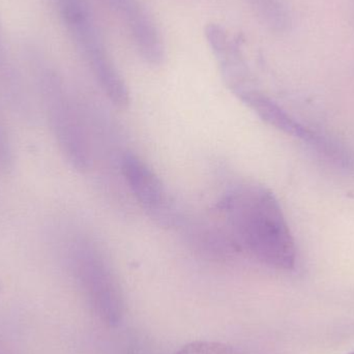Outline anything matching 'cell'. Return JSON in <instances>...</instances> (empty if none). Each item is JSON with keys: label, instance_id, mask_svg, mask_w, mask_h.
Listing matches in <instances>:
<instances>
[{"label": "cell", "instance_id": "6da1fadb", "mask_svg": "<svg viewBox=\"0 0 354 354\" xmlns=\"http://www.w3.org/2000/svg\"><path fill=\"white\" fill-rule=\"evenodd\" d=\"M223 228L237 252L279 270L297 263V247L274 194L259 183H241L225 194L218 205Z\"/></svg>", "mask_w": 354, "mask_h": 354}, {"label": "cell", "instance_id": "7a4b0ae2", "mask_svg": "<svg viewBox=\"0 0 354 354\" xmlns=\"http://www.w3.org/2000/svg\"><path fill=\"white\" fill-rule=\"evenodd\" d=\"M44 114L60 153L76 171L93 167V145L80 108L60 77L46 68L37 75Z\"/></svg>", "mask_w": 354, "mask_h": 354}, {"label": "cell", "instance_id": "3957f363", "mask_svg": "<svg viewBox=\"0 0 354 354\" xmlns=\"http://www.w3.org/2000/svg\"><path fill=\"white\" fill-rule=\"evenodd\" d=\"M60 16L97 84L115 107L130 104V91L104 45L87 0H55Z\"/></svg>", "mask_w": 354, "mask_h": 354}, {"label": "cell", "instance_id": "277c9868", "mask_svg": "<svg viewBox=\"0 0 354 354\" xmlns=\"http://www.w3.org/2000/svg\"><path fill=\"white\" fill-rule=\"evenodd\" d=\"M68 259L75 278L93 307L100 310L102 315L118 319L122 307V293L97 245L84 237H76L68 243Z\"/></svg>", "mask_w": 354, "mask_h": 354}, {"label": "cell", "instance_id": "5b68a950", "mask_svg": "<svg viewBox=\"0 0 354 354\" xmlns=\"http://www.w3.org/2000/svg\"><path fill=\"white\" fill-rule=\"evenodd\" d=\"M237 97L272 128L307 142L318 153L333 162H336L339 165L349 167L353 164L354 157L348 149L334 139L328 138L324 135L304 126L276 102L257 89L251 87Z\"/></svg>", "mask_w": 354, "mask_h": 354}, {"label": "cell", "instance_id": "8992f818", "mask_svg": "<svg viewBox=\"0 0 354 354\" xmlns=\"http://www.w3.org/2000/svg\"><path fill=\"white\" fill-rule=\"evenodd\" d=\"M122 178L141 209L160 226H176L178 216L174 199L158 174L134 153L120 159Z\"/></svg>", "mask_w": 354, "mask_h": 354}, {"label": "cell", "instance_id": "52a82bcc", "mask_svg": "<svg viewBox=\"0 0 354 354\" xmlns=\"http://www.w3.org/2000/svg\"><path fill=\"white\" fill-rule=\"evenodd\" d=\"M129 29L140 57L151 66H160L165 47L151 15L140 0H106Z\"/></svg>", "mask_w": 354, "mask_h": 354}, {"label": "cell", "instance_id": "ba28073f", "mask_svg": "<svg viewBox=\"0 0 354 354\" xmlns=\"http://www.w3.org/2000/svg\"><path fill=\"white\" fill-rule=\"evenodd\" d=\"M205 37L220 66L223 78L232 93L237 97L251 88L245 56L228 31L221 25L209 23L205 28Z\"/></svg>", "mask_w": 354, "mask_h": 354}, {"label": "cell", "instance_id": "9c48e42d", "mask_svg": "<svg viewBox=\"0 0 354 354\" xmlns=\"http://www.w3.org/2000/svg\"><path fill=\"white\" fill-rule=\"evenodd\" d=\"M176 354H241L230 345L218 342L197 341L179 349Z\"/></svg>", "mask_w": 354, "mask_h": 354}, {"label": "cell", "instance_id": "30bf717a", "mask_svg": "<svg viewBox=\"0 0 354 354\" xmlns=\"http://www.w3.org/2000/svg\"><path fill=\"white\" fill-rule=\"evenodd\" d=\"M252 6L262 17L268 21L276 22L279 20L278 4L274 0H250Z\"/></svg>", "mask_w": 354, "mask_h": 354}, {"label": "cell", "instance_id": "8fae6325", "mask_svg": "<svg viewBox=\"0 0 354 354\" xmlns=\"http://www.w3.org/2000/svg\"><path fill=\"white\" fill-rule=\"evenodd\" d=\"M12 163V151L3 130L0 127V167L3 170L10 169Z\"/></svg>", "mask_w": 354, "mask_h": 354}, {"label": "cell", "instance_id": "7c38bea8", "mask_svg": "<svg viewBox=\"0 0 354 354\" xmlns=\"http://www.w3.org/2000/svg\"><path fill=\"white\" fill-rule=\"evenodd\" d=\"M0 291H1V285H0Z\"/></svg>", "mask_w": 354, "mask_h": 354}, {"label": "cell", "instance_id": "4fadbf2b", "mask_svg": "<svg viewBox=\"0 0 354 354\" xmlns=\"http://www.w3.org/2000/svg\"><path fill=\"white\" fill-rule=\"evenodd\" d=\"M348 354H354V353H348Z\"/></svg>", "mask_w": 354, "mask_h": 354}]
</instances>
